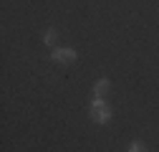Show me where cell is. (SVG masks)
<instances>
[{"label": "cell", "mask_w": 159, "mask_h": 152, "mask_svg": "<svg viewBox=\"0 0 159 152\" xmlns=\"http://www.w3.org/2000/svg\"><path fill=\"white\" fill-rule=\"evenodd\" d=\"M111 114H114V107H111L106 99L93 97V102H91V119H93L96 124H106V122L111 119Z\"/></svg>", "instance_id": "6da1fadb"}, {"label": "cell", "mask_w": 159, "mask_h": 152, "mask_svg": "<svg viewBox=\"0 0 159 152\" xmlns=\"http://www.w3.org/2000/svg\"><path fill=\"white\" fill-rule=\"evenodd\" d=\"M51 59H53L56 64H73V61L78 59V53H76L73 48H53Z\"/></svg>", "instance_id": "7a4b0ae2"}, {"label": "cell", "mask_w": 159, "mask_h": 152, "mask_svg": "<svg viewBox=\"0 0 159 152\" xmlns=\"http://www.w3.org/2000/svg\"><path fill=\"white\" fill-rule=\"evenodd\" d=\"M109 89H111V81L109 79H98L96 84H93V97H106V94H109Z\"/></svg>", "instance_id": "3957f363"}, {"label": "cell", "mask_w": 159, "mask_h": 152, "mask_svg": "<svg viewBox=\"0 0 159 152\" xmlns=\"http://www.w3.org/2000/svg\"><path fill=\"white\" fill-rule=\"evenodd\" d=\"M56 41H58V31H56V28H48V31L43 33V43L51 46V48H56Z\"/></svg>", "instance_id": "277c9868"}, {"label": "cell", "mask_w": 159, "mask_h": 152, "mask_svg": "<svg viewBox=\"0 0 159 152\" xmlns=\"http://www.w3.org/2000/svg\"><path fill=\"white\" fill-rule=\"evenodd\" d=\"M129 152H147V147H144V142H131Z\"/></svg>", "instance_id": "5b68a950"}]
</instances>
